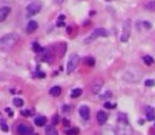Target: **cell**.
<instances>
[{
  "label": "cell",
  "instance_id": "obj_1",
  "mask_svg": "<svg viewBox=\"0 0 155 135\" xmlns=\"http://www.w3.org/2000/svg\"><path fill=\"white\" fill-rule=\"evenodd\" d=\"M118 122L116 126V135H132L133 130L128 120V116L125 113H118Z\"/></svg>",
  "mask_w": 155,
  "mask_h": 135
},
{
  "label": "cell",
  "instance_id": "obj_2",
  "mask_svg": "<svg viewBox=\"0 0 155 135\" xmlns=\"http://www.w3.org/2000/svg\"><path fill=\"white\" fill-rule=\"evenodd\" d=\"M19 39V36L15 33L7 34L0 38V52H7L12 50L15 44L17 43Z\"/></svg>",
  "mask_w": 155,
  "mask_h": 135
},
{
  "label": "cell",
  "instance_id": "obj_3",
  "mask_svg": "<svg viewBox=\"0 0 155 135\" xmlns=\"http://www.w3.org/2000/svg\"><path fill=\"white\" fill-rule=\"evenodd\" d=\"M124 79L128 82H132V84H137L142 80V73L139 72V70L135 69V68H130L129 70H127L124 74Z\"/></svg>",
  "mask_w": 155,
  "mask_h": 135
},
{
  "label": "cell",
  "instance_id": "obj_4",
  "mask_svg": "<svg viewBox=\"0 0 155 135\" xmlns=\"http://www.w3.org/2000/svg\"><path fill=\"white\" fill-rule=\"evenodd\" d=\"M41 9H42V3L40 1L35 0L27 7V17H33L36 14H38L41 11Z\"/></svg>",
  "mask_w": 155,
  "mask_h": 135
},
{
  "label": "cell",
  "instance_id": "obj_5",
  "mask_svg": "<svg viewBox=\"0 0 155 135\" xmlns=\"http://www.w3.org/2000/svg\"><path fill=\"white\" fill-rule=\"evenodd\" d=\"M79 63V56L76 55V54H72L69 58V61H67V73L71 74L75 71V69L77 68Z\"/></svg>",
  "mask_w": 155,
  "mask_h": 135
},
{
  "label": "cell",
  "instance_id": "obj_6",
  "mask_svg": "<svg viewBox=\"0 0 155 135\" xmlns=\"http://www.w3.org/2000/svg\"><path fill=\"white\" fill-rule=\"evenodd\" d=\"M108 35H109V32L107 31L106 29L99 28V29H96L95 31H93V33L91 34V35L89 36L87 39H85V42H87V43H89V42L95 40L96 38H98V37H107Z\"/></svg>",
  "mask_w": 155,
  "mask_h": 135
},
{
  "label": "cell",
  "instance_id": "obj_7",
  "mask_svg": "<svg viewBox=\"0 0 155 135\" xmlns=\"http://www.w3.org/2000/svg\"><path fill=\"white\" fill-rule=\"evenodd\" d=\"M131 34V21L130 20H126L122 23V36H120V41L122 42H127L130 38Z\"/></svg>",
  "mask_w": 155,
  "mask_h": 135
},
{
  "label": "cell",
  "instance_id": "obj_8",
  "mask_svg": "<svg viewBox=\"0 0 155 135\" xmlns=\"http://www.w3.org/2000/svg\"><path fill=\"white\" fill-rule=\"evenodd\" d=\"M18 135H33V129L27 125H19L17 127Z\"/></svg>",
  "mask_w": 155,
  "mask_h": 135
},
{
  "label": "cell",
  "instance_id": "obj_9",
  "mask_svg": "<svg viewBox=\"0 0 155 135\" xmlns=\"http://www.w3.org/2000/svg\"><path fill=\"white\" fill-rule=\"evenodd\" d=\"M79 115L85 120H88L90 118V108L88 106H81L79 108Z\"/></svg>",
  "mask_w": 155,
  "mask_h": 135
},
{
  "label": "cell",
  "instance_id": "obj_10",
  "mask_svg": "<svg viewBox=\"0 0 155 135\" xmlns=\"http://www.w3.org/2000/svg\"><path fill=\"white\" fill-rule=\"evenodd\" d=\"M11 13V7H0V22L4 21L9 14Z\"/></svg>",
  "mask_w": 155,
  "mask_h": 135
},
{
  "label": "cell",
  "instance_id": "obj_11",
  "mask_svg": "<svg viewBox=\"0 0 155 135\" xmlns=\"http://www.w3.org/2000/svg\"><path fill=\"white\" fill-rule=\"evenodd\" d=\"M37 28H38V23H37L35 20H30L29 23H27V29L25 30H27V34H32V33H34V32L36 31Z\"/></svg>",
  "mask_w": 155,
  "mask_h": 135
},
{
  "label": "cell",
  "instance_id": "obj_12",
  "mask_svg": "<svg viewBox=\"0 0 155 135\" xmlns=\"http://www.w3.org/2000/svg\"><path fill=\"white\" fill-rule=\"evenodd\" d=\"M97 122H98L100 126H102V125H105L107 122V119H108V116H107V114L103 112V111H99L98 113H97Z\"/></svg>",
  "mask_w": 155,
  "mask_h": 135
},
{
  "label": "cell",
  "instance_id": "obj_13",
  "mask_svg": "<svg viewBox=\"0 0 155 135\" xmlns=\"http://www.w3.org/2000/svg\"><path fill=\"white\" fill-rule=\"evenodd\" d=\"M34 122L37 127H43L45 124H47V118L44 116H38L34 119Z\"/></svg>",
  "mask_w": 155,
  "mask_h": 135
},
{
  "label": "cell",
  "instance_id": "obj_14",
  "mask_svg": "<svg viewBox=\"0 0 155 135\" xmlns=\"http://www.w3.org/2000/svg\"><path fill=\"white\" fill-rule=\"evenodd\" d=\"M101 88H102V81H96L93 84L92 86V93L93 94H98L100 92Z\"/></svg>",
  "mask_w": 155,
  "mask_h": 135
},
{
  "label": "cell",
  "instance_id": "obj_15",
  "mask_svg": "<svg viewBox=\"0 0 155 135\" xmlns=\"http://www.w3.org/2000/svg\"><path fill=\"white\" fill-rule=\"evenodd\" d=\"M146 116H147V119H148V120H153V119H154V118H155V111L153 110V108H151V107L147 108Z\"/></svg>",
  "mask_w": 155,
  "mask_h": 135
},
{
  "label": "cell",
  "instance_id": "obj_16",
  "mask_svg": "<svg viewBox=\"0 0 155 135\" xmlns=\"http://www.w3.org/2000/svg\"><path fill=\"white\" fill-rule=\"evenodd\" d=\"M50 94H51L52 96H55V97H57V96H59L61 94V88L60 87H53V88L50 90Z\"/></svg>",
  "mask_w": 155,
  "mask_h": 135
},
{
  "label": "cell",
  "instance_id": "obj_17",
  "mask_svg": "<svg viewBox=\"0 0 155 135\" xmlns=\"http://www.w3.org/2000/svg\"><path fill=\"white\" fill-rule=\"evenodd\" d=\"M45 135H58V132L54 126H49L45 128Z\"/></svg>",
  "mask_w": 155,
  "mask_h": 135
},
{
  "label": "cell",
  "instance_id": "obj_18",
  "mask_svg": "<svg viewBox=\"0 0 155 135\" xmlns=\"http://www.w3.org/2000/svg\"><path fill=\"white\" fill-rule=\"evenodd\" d=\"M81 93H82V90H81V89H74L72 91V93H71V97L77 98L81 95Z\"/></svg>",
  "mask_w": 155,
  "mask_h": 135
},
{
  "label": "cell",
  "instance_id": "obj_19",
  "mask_svg": "<svg viewBox=\"0 0 155 135\" xmlns=\"http://www.w3.org/2000/svg\"><path fill=\"white\" fill-rule=\"evenodd\" d=\"M142 60H144V62L147 64V66H151V64L154 63V59H153V58L151 57V56H149V55L145 56V57L142 58Z\"/></svg>",
  "mask_w": 155,
  "mask_h": 135
},
{
  "label": "cell",
  "instance_id": "obj_20",
  "mask_svg": "<svg viewBox=\"0 0 155 135\" xmlns=\"http://www.w3.org/2000/svg\"><path fill=\"white\" fill-rule=\"evenodd\" d=\"M146 9L149 11H155V0H151L146 3Z\"/></svg>",
  "mask_w": 155,
  "mask_h": 135
},
{
  "label": "cell",
  "instance_id": "obj_21",
  "mask_svg": "<svg viewBox=\"0 0 155 135\" xmlns=\"http://www.w3.org/2000/svg\"><path fill=\"white\" fill-rule=\"evenodd\" d=\"M13 102L14 104H15L16 107H18V108H21V107L24 104V101H23V99H21V98H14Z\"/></svg>",
  "mask_w": 155,
  "mask_h": 135
},
{
  "label": "cell",
  "instance_id": "obj_22",
  "mask_svg": "<svg viewBox=\"0 0 155 135\" xmlns=\"http://www.w3.org/2000/svg\"><path fill=\"white\" fill-rule=\"evenodd\" d=\"M33 50L36 53H41V52H43V49L40 47V44L38 43V42H34L33 43Z\"/></svg>",
  "mask_w": 155,
  "mask_h": 135
},
{
  "label": "cell",
  "instance_id": "obj_23",
  "mask_svg": "<svg viewBox=\"0 0 155 135\" xmlns=\"http://www.w3.org/2000/svg\"><path fill=\"white\" fill-rule=\"evenodd\" d=\"M85 64H87V66H94V64H95V59H94L93 57H88V58H85Z\"/></svg>",
  "mask_w": 155,
  "mask_h": 135
},
{
  "label": "cell",
  "instance_id": "obj_24",
  "mask_svg": "<svg viewBox=\"0 0 155 135\" xmlns=\"http://www.w3.org/2000/svg\"><path fill=\"white\" fill-rule=\"evenodd\" d=\"M78 134V129H71L65 132V135H77Z\"/></svg>",
  "mask_w": 155,
  "mask_h": 135
},
{
  "label": "cell",
  "instance_id": "obj_25",
  "mask_svg": "<svg viewBox=\"0 0 155 135\" xmlns=\"http://www.w3.org/2000/svg\"><path fill=\"white\" fill-rule=\"evenodd\" d=\"M0 126H1V129H2L4 132H7L9 131V128H7V122H5V120H1L0 122Z\"/></svg>",
  "mask_w": 155,
  "mask_h": 135
},
{
  "label": "cell",
  "instance_id": "obj_26",
  "mask_svg": "<svg viewBox=\"0 0 155 135\" xmlns=\"http://www.w3.org/2000/svg\"><path fill=\"white\" fill-rule=\"evenodd\" d=\"M102 135H116V133L112 129H107V130H105L102 132Z\"/></svg>",
  "mask_w": 155,
  "mask_h": 135
},
{
  "label": "cell",
  "instance_id": "obj_27",
  "mask_svg": "<svg viewBox=\"0 0 155 135\" xmlns=\"http://www.w3.org/2000/svg\"><path fill=\"white\" fill-rule=\"evenodd\" d=\"M145 84H146V87H153L155 84V81L152 79H149V80H146Z\"/></svg>",
  "mask_w": 155,
  "mask_h": 135
},
{
  "label": "cell",
  "instance_id": "obj_28",
  "mask_svg": "<svg viewBox=\"0 0 155 135\" xmlns=\"http://www.w3.org/2000/svg\"><path fill=\"white\" fill-rule=\"evenodd\" d=\"M103 107H105V108H107V109H112V108H115V107H116V104H111L109 101H107L106 104H103Z\"/></svg>",
  "mask_w": 155,
  "mask_h": 135
},
{
  "label": "cell",
  "instance_id": "obj_29",
  "mask_svg": "<svg viewBox=\"0 0 155 135\" xmlns=\"http://www.w3.org/2000/svg\"><path fill=\"white\" fill-rule=\"evenodd\" d=\"M58 124V115H55L54 117H53V125L52 126H55V125Z\"/></svg>",
  "mask_w": 155,
  "mask_h": 135
},
{
  "label": "cell",
  "instance_id": "obj_30",
  "mask_svg": "<svg viewBox=\"0 0 155 135\" xmlns=\"http://www.w3.org/2000/svg\"><path fill=\"white\" fill-rule=\"evenodd\" d=\"M21 114H22L23 116H30V115H31V112H30L29 110H27V111H21Z\"/></svg>",
  "mask_w": 155,
  "mask_h": 135
},
{
  "label": "cell",
  "instance_id": "obj_31",
  "mask_svg": "<svg viewBox=\"0 0 155 135\" xmlns=\"http://www.w3.org/2000/svg\"><path fill=\"white\" fill-rule=\"evenodd\" d=\"M36 75L38 76L39 78H44L45 77V73H43V72H37Z\"/></svg>",
  "mask_w": 155,
  "mask_h": 135
},
{
  "label": "cell",
  "instance_id": "obj_32",
  "mask_svg": "<svg viewBox=\"0 0 155 135\" xmlns=\"http://www.w3.org/2000/svg\"><path fill=\"white\" fill-rule=\"evenodd\" d=\"M63 1L65 0H54V2L57 3V4H61V3H63Z\"/></svg>",
  "mask_w": 155,
  "mask_h": 135
},
{
  "label": "cell",
  "instance_id": "obj_33",
  "mask_svg": "<svg viewBox=\"0 0 155 135\" xmlns=\"http://www.w3.org/2000/svg\"><path fill=\"white\" fill-rule=\"evenodd\" d=\"M63 125H65V127H67V126H69V125H70V122H67V119H65V120H63Z\"/></svg>",
  "mask_w": 155,
  "mask_h": 135
},
{
  "label": "cell",
  "instance_id": "obj_34",
  "mask_svg": "<svg viewBox=\"0 0 155 135\" xmlns=\"http://www.w3.org/2000/svg\"><path fill=\"white\" fill-rule=\"evenodd\" d=\"M57 25H58V27H63V25H65V23H63L62 21H61V22L59 21L58 23H57Z\"/></svg>",
  "mask_w": 155,
  "mask_h": 135
},
{
  "label": "cell",
  "instance_id": "obj_35",
  "mask_svg": "<svg viewBox=\"0 0 155 135\" xmlns=\"http://www.w3.org/2000/svg\"><path fill=\"white\" fill-rule=\"evenodd\" d=\"M65 19V15H60L59 16V20H63Z\"/></svg>",
  "mask_w": 155,
  "mask_h": 135
},
{
  "label": "cell",
  "instance_id": "obj_36",
  "mask_svg": "<svg viewBox=\"0 0 155 135\" xmlns=\"http://www.w3.org/2000/svg\"><path fill=\"white\" fill-rule=\"evenodd\" d=\"M105 1H107V2H111V1H114V0H105Z\"/></svg>",
  "mask_w": 155,
  "mask_h": 135
},
{
  "label": "cell",
  "instance_id": "obj_37",
  "mask_svg": "<svg viewBox=\"0 0 155 135\" xmlns=\"http://www.w3.org/2000/svg\"><path fill=\"white\" fill-rule=\"evenodd\" d=\"M0 1H9V0H0Z\"/></svg>",
  "mask_w": 155,
  "mask_h": 135
}]
</instances>
